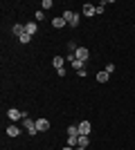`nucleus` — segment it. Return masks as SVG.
<instances>
[{"mask_svg":"<svg viewBox=\"0 0 135 150\" xmlns=\"http://www.w3.org/2000/svg\"><path fill=\"white\" fill-rule=\"evenodd\" d=\"M65 134H68V137H72V134H79V125H68Z\"/></svg>","mask_w":135,"mask_h":150,"instance_id":"16","label":"nucleus"},{"mask_svg":"<svg viewBox=\"0 0 135 150\" xmlns=\"http://www.w3.org/2000/svg\"><path fill=\"white\" fill-rule=\"evenodd\" d=\"M133 27H135V25H133Z\"/></svg>","mask_w":135,"mask_h":150,"instance_id":"26","label":"nucleus"},{"mask_svg":"<svg viewBox=\"0 0 135 150\" xmlns=\"http://www.w3.org/2000/svg\"><path fill=\"white\" fill-rule=\"evenodd\" d=\"M25 31L29 36H34V34L39 31V23H25Z\"/></svg>","mask_w":135,"mask_h":150,"instance_id":"10","label":"nucleus"},{"mask_svg":"<svg viewBox=\"0 0 135 150\" xmlns=\"http://www.w3.org/2000/svg\"><path fill=\"white\" fill-rule=\"evenodd\" d=\"M23 125H25L27 134H32V137L36 134V132H39V130H36V121H32L29 117H25V119H23Z\"/></svg>","mask_w":135,"mask_h":150,"instance_id":"3","label":"nucleus"},{"mask_svg":"<svg viewBox=\"0 0 135 150\" xmlns=\"http://www.w3.org/2000/svg\"><path fill=\"white\" fill-rule=\"evenodd\" d=\"M52 65H54L56 69H61V67L65 65V58H61V56H54V58H52Z\"/></svg>","mask_w":135,"mask_h":150,"instance_id":"13","label":"nucleus"},{"mask_svg":"<svg viewBox=\"0 0 135 150\" xmlns=\"http://www.w3.org/2000/svg\"><path fill=\"white\" fill-rule=\"evenodd\" d=\"M68 50H70V54H74V52H77V43H74V40H68Z\"/></svg>","mask_w":135,"mask_h":150,"instance_id":"19","label":"nucleus"},{"mask_svg":"<svg viewBox=\"0 0 135 150\" xmlns=\"http://www.w3.org/2000/svg\"><path fill=\"white\" fill-rule=\"evenodd\" d=\"M11 31H14V36H23V34H25V25H20V23H16V25L11 27Z\"/></svg>","mask_w":135,"mask_h":150,"instance_id":"11","label":"nucleus"},{"mask_svg":"<svg viewBox=\"0 0 135 150\" xmlns=\"http://www.w3.org/2000/svg\"><path fill=\"white\" fill-rule=\"evenodd\" d=\"M63 20H65L70 27H77V25H79V13H74V11H70V9H68V11H63Z\"/></svg>","mask_w":135,"mask_h":150,"instance_id":"1","label":"nucleus"},{"mask_svg":"<svg viewBox=\"0 0 135 150\" xmlns=\"http://www.w3.org/2000/svg\"><path fill=\"white\" fill-rule=\"evenodd\" d=\"M63 150H74V148H70V146H65V148H63Z\"/></svg>","mask_w":135,"mask_h":150,"instance_id":"24","label":"nucleus"},{"mask_svg":"<svg viewBox=\"0 0 135 150\" xmlns=\"http://www.w3.org/2000/svg\"><path fill=\"white\" fill-rule=\"evenodd\" d=\"M79 76H81V79H86V76H88V69H86V67L79 69Z\"/></svg>","mask_w":135,"mask_h":150,"instance_id":"23","label":"nucleus"},{"mask_svg":"<svg viewBox=\"0 0 135 150\" xmlns=\"http://www.w3.org/2000/svg\"><path fill=\"white\" fill-rule=\"evenodd\" d=\"M88 144H90L88 134H79V146H81V148H88Z\"/></svg>","mask_w":135,"mask_h":150,"instance_id":"14","label":"nucleus"},{"mask_svg":"<svg viewBox=\"0 0 135 150\" xmlns=\"http://www.w3.org/2000/svg\"><path fill=\"white\" fill-rule=\"evenodd\" d=\"M7 117H9V121H11V123H16V121L25 119L27 114H25V112H20V110H16V108H9V110H7Z\"/></svg>","mask_w":135,"mask_h":150,"instance_id":"2","label":"nucleus"},{"mask_svg":"<svg viewBox=\"0 0 135 150\" xmlns=\"http://www.w3.org/2000/svg\"><path fill=\"white\" fill-rule=\"evenodd\" d=\"M95 79H97V83H106V81L110 79V74L101 69V72H97V76H95Z\"/></svg>","mask_w":135,"mask_h":150,"instance_id":"12","label":"nucleus"},{"mask_svg":"<svg viewBox=\"0 0 135 150\" xmlns=\"http://www.w3.org/2000/svg\"><path fill=\"white\" fill-rule=\"evenodd\" d=\"M74 150H86V148H81V146H77V148H74Z\"/></svg>","mask_w":135,"mask_h":150,"instance_id":"25","label":"nucleus"},{"mask_svg":"<svg viewBox=\"0 0 135 150\" xmlns=\"http://www.w3.org/2000/svg\"><path fill=\"white\" fill-rule=\"evenodd\" d=\"M36 20H41V23H43V20H45V13H43V11H36Z\"/></svg>","mask_w":135,"mask_h":150,"instance_id":"22","label":"nucleus"},{"mask_svg":"<svg viewBox=\"0 0 135 150\" xmlns=\"http://www.w3.org/2000/svg\"><path fill=\"white\" fill-rule=\"evenodd\" d=\"M36 130H39V132H47V130H50V121L45 119V117L36 119Z\"/></svg>","mask_w":135,"mask_h":150,"instance_id":"5","label":"nucleus"},{"mask_svg":"<svg viewBox=\"0 0 135 150\" xmlns=\"http://www.w3.org/2000/svg\"><path fill=\"white\" fill-rule=\"evenodd\" d=\"M52 5H54L52 0H43V2H41V7H43V9H52Z\"/></svg>","mask_w":135,"mask_h":150,"instance_id":"20","label":"nucleus"},{"mask_svg":"<svg viewBox=\"0 0 135 150\" xmlns=\"http://www.w3.org/2000/svg\"><path fill=\"white\" fill-rule=\"evenodd\" d=\"M18 40H20V43H23V45H27V43H32V36H29V34H27V31H25V34H23V36H20Z\"/></svg>","mask_w":135,"mask_h":150,"instance_id":"18","label":"nucleus"},{"mask_svg":"<svg viewBox=\"0 0 135 150\" xmlns=\"http://www.w3.org/2000/svg\"><path fill=\"white\" fill-rule=\"evenodd\" d=\"M104 72H108V74H113V72H115V65H113V63H108V65L104 67Z\"/></svg>","mask_w":135,"mask_h":150,"instance_id":"21","label":"nucleus"},{"mask_svg":"<svg viewBox=\"0 0 135 150\" xmlns=\"http://www.w3.org/2000/svg\"><path fill=\"white\" fill-rule=\"evenodd\" d=\"M95 13H97V7L92 5V2H86V5H84V16H88V18H92Z\"/></svg>","mask_w":135,"mask_h":150,"instance_id":"7","label":"nucleus"},{"mask_svg":"<svg viewBox=\"0 0 135 150\" xmlns=\"http://www.w3.org/2000/svg\"><path fill=\"white\" fill-rule=\"evenodd\" d=\"M65 25H68V23L63 20V16H56V18H52V27H54V29H63Z\"/></svg>","mask_w":135,"mask_h":150,"instance_id":"8","label":"nucleus"},{"mask_svg":"<svg viewBox=\"0 0 135 150\" xmlns=\"http://www.w3.org/2000/svg\"><path fill=\"white\" fill-rule=\"evenodd\" d=\"M70 65H72L74 69H77V72H79V69H84V61H79V58H74V61H72Z\"/></svg>","mask_w":135,"mask_h":150,"instance_id":"17","label":"nucleus"},{"mask_svg":"<svg viewBox=\"0 0 135 150\" xmlns=\"http://www.w3.org/2000/svg\"><path fill=\"white\" fill-rule=\"evenodd\" d=\"M74 56H77L79 58V61H88V58H90V50H88V47H77V52H74Z\"/></svg>","mask_w":135,"mask_h":150,"instance_id":"4","label":"nucleus"},{"mask_svg":"<svg viewBox=\"0 0 135 150\" xmlns=\"http://www.w3.org/2000/svg\"><path fill=\"white\" fill-rule=\"evenodd\" d=\"M90 132H92V123L90 121H81L79 123V134H88L90 137Z\"/></svg>","mask_w":135,"mask_h":150,"instance_id":"6","label":"nucleus"},{"mask_svg":"<svg viewBox=\"0 0 135 150\" xmlns=\"http://www.w3.org/2000/svg\"><path fill=\"white\" fill-rule=\"evenodd\" d=\"M68 146H70V148H77V146H79V134H72V137H68Z\"/></svg>","mask_w":135,"mask_h":150,"instance_id":"15","label":"nucleus"},{"mask_svg":"<svg viewBox=\"0 0 135 150\" xmlns=\"http://www.w3.org/2000/svg\"><path fill=\"white\" fill-rule=\"evenodd\" d=\"M5 132H7V137H11V139H14V137H18V134H20V128H18L16 123H11Z\"/></svg>","mask_w":135,"mask_h":150,"instance_id":"9","label":"nucleus"}]
</instances>
